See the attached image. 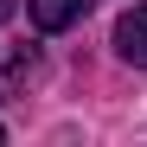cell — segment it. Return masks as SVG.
Segmentation results:
<instances>
[{
	"instance_id": "obj_1",
	"label": "cell",
	"mask_w": 147,
	"mask_h": 147,
	"mask_svg": "<svg viewBox=\"0 0 147 147\" xmlns=\"http://www.w3.org/2000/svg\"><path fill=\"white\" fill-rule=\"evenodd\" d=\"M115 51H121V64L147 70V7H134V13L115 19Z\"/></svg>"
},
{
	"instance_id": "obj_2",
	"label": "cell",
	"mask_w": 147,
	"mask_h": 147,
	"mask_svg": "<svg viewBox=\"0 0 147 147\" xmlns=\"http://www.w3.org/2000/svg\"><path fill=\"white\" fill-rule=\"evenodd\" d=\"M90 0H32V26L38 32H64V26H77Z\"/></svg>"
},
{
	"instance_id": "obj_3",
	"label": "cell",
	"mask_w": 147,
	"mask_h": 147,
	"mask_svg": "<svg viewBox=\"0 0 147 147\" xmlns=\"http://www.w3.org/2000/svg\"><path fill=\"white\" fill-rule=\"evenodd\" d=\"M32 70H38V51H32V45H26V51H19V58L7 64V77H0V96H13L19 83H26V77H32Z\"/></svg>"
},
{
	"instance_id": "obj_4",
	"label": "cell",
	"mask_w": 147,
	"mask_h": 147,
	"mask_svg": "<svg viewBox=\"0 0 147 147\" xmlns=\"http://www.w3.org/2000/svg\"><path fill=\"white\" fill-rule=\"evenodd\" d=\"M13 7H19V0H0V19H7V13H13Z\"/></svg>"
},
{
	"instance_id": "obj_5",
	"label": "cell",
	"mask_w": 147,
	"mask_h": 147,
	"mask_svg": "<svg viewBox=\"0 0 147 147\" xmlns=\"http://www.w3.org/2000/svg\"><path fill=\"white\" fill-rule=\"evenodd\" d=\"M0 141H7V128H0Z\"/></svg>"
}]
</instances>
